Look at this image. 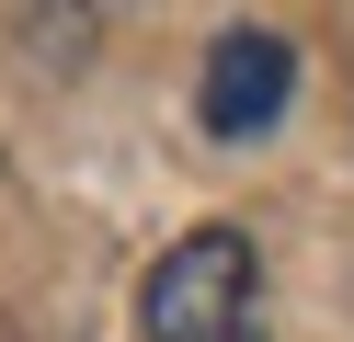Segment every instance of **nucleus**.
<instances>
[{
	"label": "nucleus",
	"instance_id": "obj_1",
	"mask_svg": "<svg viewBox=\"0 0 354 342\" xmlns=\"http://www.w3.org/2000/svg\"><path fill=\"white\" fill-rule=\"evenodd\" d=\"M138 331L149 342H274V319H263V251L240 228H183L138 285Z\"/></svg>",
	"mask_w": 354,
	"mask_h": 342
},
{
	"label": "nucleus",
	"instance_id": "obj_2",
	"mask_svg": "<svg viewBox=\"0 0 354 342\" xmlns=\"http://www.w3.org/2000/svg\"><path fill=\"white\" fill-rule=\"evenodd\" d=\"M286 91H297V46L263 35V23H240V35L206 46V80H194V114H206V137H263L286 114Z\"/></svg>",
	"mask_w": 354,
	"mask_h": 342
}]
</instances>
